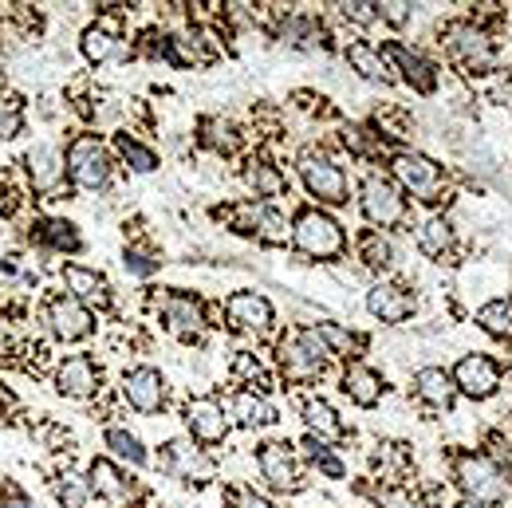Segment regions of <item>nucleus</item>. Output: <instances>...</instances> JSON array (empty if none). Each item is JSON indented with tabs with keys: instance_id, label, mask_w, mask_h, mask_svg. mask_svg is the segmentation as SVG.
<instances>
[{
	"instance_id": "cd10ccee",
	"label": "nucleus",
	"mask_w": 512,
	"mask_h": 508,
	"mask_svg": "<svg viewBox=\"0 0 512 508\" xmlns=\"http://www.w3.org/2000/svg\"><path fill=\"white\" fill-rule=\"evenodd\" d=\"M414 390H418V398H426L430 406H449L453 394H457L453 375H446L442 367H422V371L414 375Z\"/></svg>"
},
{
	"instance_id": "473e14b6",
	"label": "nucleus",
	"mask_w": 512,
	"mask_h": 508,
	"mask_svg": "<svg viewBox=\"0 0 512 508\" xmlns=\"http://www.w3.org/2000/svg\"><path fill=\"white\" fill-rule=\"evenodd\" d=\"M477 323H481L493 339H512V300H489V304L477 312Z\"/></svg>"
},
{
	"instance_id": "39448f33",
	"label": "nucleus",
	"mask_w": 512,
	"mask_h": 508,
	"mask_svg": "<svg viewBox=\"0 0 512 508\" xmlns=\"http://www.w3.org/2000/svg\"><path fill=\"white\" fill-rule=\"evenodd\" d=\"M359 205H363V217L371 225H379V229H390V225H398L406 217V197L383 174H371L359 186Z\"/></svg>"
},
{
	"instance_id": "1a4fd4ad",
	"label": "nucleus",
	"mask_w": 512,
	"mask_h": 508,
	"mask_svg": "<svg viewBox=\"0 0 512 508\" xmlns=\"http://www.w3.org/2000/svg\"><path fill=\"white\" fill-rule=\"evenodd\" d=\"M123 398L138 414H158L166 406V379L154 367H130L123 375Z\"/></svg>"
},
{
	"instance_id": "dca6fc26",
	"label": "nucleus",
	"mask_w": 512,
	"mask_h": 508,
	"mask_svg": "<svg viewBox=\"0 0 512 508\" xmlns=\"http://www.w3.org/2000/svg\"><path fill=\"white\" fill-rule=\"evenodd\" d=\"M225 316L233 327H241V331H268V323H272V304L260 296V292H233L229 300H225Z\"/></svg>"
},
{
	"instance_id": "a211bd4d",
	"label": "nucleus",
	"mask_w": 512,
	"mask_h": 508,
	"mask_svg": "<svg viewBox=\"0 0 512 508\" xmlns=\"http://www.w3.org/2000/svg\"><path fill=\"white\" fill-rule=\"evenodd\" d=\"M162 319H166V327H170L174 335L193 339V335L201 331V323H205V312H201V304H197L193 296L174 292V296H166V304H162Z\"/></svg>"
},
{
	"instance_id": "9b49d317",
	"label": "nucleus",
	"mask_w": 512,
	"mask_h": 508,
	"mask_svg": "<svg viewBox=\"0 0 512 508\" xmlns=\"http://www.w3.org/2000/svg\"><path fill=\"white\" fill-rule=\"evenodd\" d=\"M453 386L469 398H489L497 386H501V371L489 355H465L457 367H453Z\"/></svg>"
},
{
	"instance_id": "6e6552de",
	"label": "nucleus",
	"mask_w": 512,
	"mask_h": 508,
	"mask_svg": "<svg viewBox=\"0 0 512 508\" xmlns=\"http://www.w3.org/2000/svg\"><path fill=\"white\" fill-rule=\"evenodd\" d=\"M48 327H52L56 339L79 343V339H87V335L95 331V312H91L87 304L71 300V296H56V300L48 304Z\"/></svg>"
},
{
	"instance_id": "ddd939ff",
	"label": "nucleus",
	"mask_w": 512,
	"mask_h": 508,
	"mask_svg": "<svg viewBox=\"0 0 512 508\" xmlns=\"http://www.w3.org/2000/svg\"><path fill=\"white\" fill-rule=\"evenodd\" d=\"M99 382H103V375H99L91 355H67L56 367V390L64 398H91L99 390Z\"/></svg>"
},
{
	"instance_id": "7ed1b4c3",
	"label": "nucleus",
	"mask_w": 512,
	"mask_h": 508,
	"mask_svg": "<svg viewBox=\"0 0 512 508\" xmlns=\"http://www.w3.org/2000/svg\"><path fill=\"white\" fill-rule=\"evenodd\" d=\"M67 178L79 186V190H103L111 182V154L107 146L99 142V134H79L71 146H67Z\"/></svg>"
},
{
	"instance_id": "e433bc0d",
	"label": "nucleus",
	"mask_w": 512,
	"mask_h": 508,
	"mask_svg": "<svg viewBox=\"0 0 512 508\" xmlns=\"http://www.w3.org/2000/svg\"><path fill=\"white\" fill-rule=\"evenodd\" d=\"M24 130V99L20 95H0V142L16 138Z\"/></svg>"
},
{
	"instance_id": "7c9ffc66",
	"label": "nucleus",
	"mask_w": 512,
	"mask_h": 508,
	"mask_svg": "<svg viewBox=\"0 0 512 508\" xmlns=\"http://www.w3.org/2000/svg\"><path fill=\"white\" fill-rule=\"evenodd\" d=\"M245 178H249V186L256 190V197H280L284 186H288L284 174H280L272 162H264V158H253V162H249Z\"/></svg>"
},
{
	"instance_id": "37998d69",
	"label": "nucleus",
	"mask_w": 512,
	"mask_h": 508,
	"mask_svg": "<svg viewBox=\"0 0 512 508\" xmlns=\"http://www.w3.org/2000/svg\"><path fill=\"white\" fill-rule=\"evenodd\" d=\"M158 268V260H150L146 253H138V249H127V272L134 276H150Z\"/></svg>"
},
{
	"instance_id": "f8f14e48",
	"label": "nucleus",
	"mask_w": 512,
	"mask_h": 508,
	"mask_svg": "<svg viewBox=\"0 0 512 508\" xmlns=\"http://www.w3.org/2000/svg\"><path fill=\"white\" fill-rule=\"evenodd\" d=\"M186 426H190L193 442H201V445L225 442V434H229L225 406H221L217 398H193L190 406H186Z\"/></svg>"
},
{
	"instance_id": "393cba45",
	"label": "nucleus",
	"mask_w": 512,
	"mask_h": 508,
	"mask_svg": "<svg viewBox=\"0 0 512 508\" xmlns=\"http://www.w3.org/2000/svg\"><path fill=\"white\" fill-rule=\"evenodd\" d=\"M79 52L87 56V64H107V60H115L119 56V36H115V28H107V24H91V28H83V36H79Z\"/></svg>"
},
{
	"instance_id": "4be33fe9",
	"label": "nucleus",
	"mask_w": 512,
	"mask_h": 508,
	"mask_svg": "<svg viewBox=\"0 0 512 508\" xmlns=\"http://www.w3.org/2000/svg\"><path fill=\"white\" fill-rule=\"evenodd\" d=\"M32 241L44 245V249H56V253H79L83 249V237L71 221H56V217H44L32 225Z\"/></svg>"
},
{
	"instance_id": "a878e982",
	"label": "nucleus",
	"mask_w": 512,
	"mask_h": 508,
	"mask_svg": "<svg viewBox=\"0 0 512 508\" xmlns=\"http://www.w3.org/2000/svg\"><path fill=\"white\" fill-rule=\"evenodd\" d=\"M233 418H237L245 430H260V426H272V422H276V406H272L264 394L241 390V394L233 398Z\"/></svg>"
},
{
	"instance_id": "ea45409f",
	"label": "nucleus",
	"mask_w": 512,
	"mask_h": 508,
	"mask_svg": "<svg viewBox=\"0 0 512 508\" xmlns=\"http://www.w3.org/2000/svg\"><path fill=\"white\" fill-rule=\"evenodd\" d=\"M308 457L316 461V469H320V473H327V477H343V461H339V457H335L323 442H316V438L308 442Z\"/></svg>"
},
{
	"instance_id": "c03bdc74",
	"label": "nucleus",
	"mask_w": 512,
	"mask_h": 508,
	"mask_svg": "<svg viewBox=\"0 0 512 508\" xmlns=\"http://www.w3.org/2000/svg\"><path fill=\"white\" fill-rule=\"evenodd\" d=\"M379 16L390 20V24H406L410 20V4H398V0L394 4H379Z\"/></svg>"
},
{
	"instance_id": "a18cd8bd",
	"label": "nucleus",
	"mask_w": 512,
	"mask_h": 508,
	"mask_svg": "<svg viewBox=\"0 0 512 508\" xmlns=\"http://www.w3.org/2000/svg\"><path fill=\"white\" fill-rule=\"evenodd\" d=\"M237 508H276L272 501L256 497V493H237Z\"/></svg>"
},
{
	"instance_id": "72a5a7b5",
	"label": "nucleus",
	"mask_w": 512,
	"mask_h": 508,
	"mask_svg": "<svg viewBox=\"0 0 512 508\" xmlns=\"http://www.w3.org/2000/svg\"><path fill=\"white\" fill-rule=\"evenodd\" d=\"M284 44H292V48H320L323 44V28L312 20V16H288V24H284Z\"/></svg>"
},
{
	"instance_id": "f3484780",
	"label": "nucleus",
	"mask_w": 512,
	"mask_h": 508,
	"mask_svg": "<svg viewBox=\"0 0 512 508\" xmlns=\"http://www.w3.org/2000/svg\"><path fill=\"white\" fill-rule=\"evenodd\" d=\"M367 312L383 323H402V319L414 316V296L398 284H375L367 292Z\"/></svg>"
},
{
	"instance_id": "c756f323",
	"label": "nucleus",
	"mask_w": 512,
	"mask_h": 508,
	"mask_svg": "<svg viewBox=\"0 0 512 508\" xmlns=\"http://www.w3.org/2000/svg\"><path fill=\"white\" fill-rule=\"evenodd\" d=\"M115 150H119V158L127 162L134 174H154L158 170V154L146 142L130 138V134H115Z\"/></svg>"
},
{
	"instance_id": "2f4dec72",
	"label": "nucleus",
	"mask_w": 512,
	"mask_h": 508,
	"mask_svg": "<svg viewBox=\"0 0 512 508\" xmlns=\"http://www.w3.org/2000/svg\"><path fill=\"white\" fill-rule=\"evenodd\" d=\"M52 489H56L60 505H67V508H87V501L95 497V493H91V481H87V477H79V473H71V469L52 481Z\"/></svg>"
},
{
	"instance_id": "423d86ee",
	"label": "nucleus",
	"mask_w": 512,
	"mask_h": 508,
	"mask_svg": "<svg viewBox=\"0 0 512 508\" xmlns=\"http://www.w3.org/2000/svg\"><path fill=\"white\" fill-rule=\"evenodd\" d=\"M300 182L323 205H343L347 193H351L347 190V174L331 158H323V154H304L300 158Z\"/></svg>"
},
{
	"instance_id": "6ab92c4d",
	"label": "nucleus",
	"mask_w": 512,
	"mask_h": 508,
	"mask_svg": "<svg viewBox=\"0 0 512 508\" xmlns=\"http://www.w3.org/2000/svg\"><path fill=\"white\" fill-rule=\"evenodd\" d=\"M162 465L174 473V477H182V481H209L213 477V465L186 442H170L166 445V453H162Z\"/></svg>"
},
{
	"instance_id": "9d476101",
	"label": "nucleus",
	"mask_w": 512,
	"mask_h": 508,
	"mask_svg": "<svg viewBox=\"0 0 512 508\" xmlns=\"http://www.w3.org/2000/svg\"><path fill=\"white\" fill-rule=\"evenodd\" d=\"M24 170H28V182H32L36 193H56L67 178L64 154L56 146H48V142H40V146H32L24 154Z\"/></svg>"
},
{
	"instance_id": "aec40b11",
	"label": "nucleus",
	"mask_w": 512,
	"mask_h": 508,
	"mask_svg": "<svg viewBox=\"0 0 512 508\" xmlns=\"http://www.w3.org/2000/svg\"><path fill=\"white\" fill-rule=\"evenodd\" d=\"M343 390H347V398H351L355 406L371 410V406H379V398H383V379H379V371H371V367H363V363H351L347 375H343Z\"/></svg>"
},
{
	"instance_id": "49530a36",
	"label": "nucleus",
	"mask_w": 512,
	"mask_h": 508,
	"mask_svg": "<svg viewBox=\"0 0 512 508\" xmlns=\"http://www.w3.org/2000/svg\"><path fill=\"white\" fill-rule=\"evenodd\" d=\"M453 508H489V505H481V501H469V497H465L461 505H453Z\"/></svg>"
},
{
	"instance_id": "4468645a",
	"label": "nucleus",
	"mask_w": 512,
	"mask_h": 508,
	"mask_svg": "<svg viewBox=\"0 0 512 508\" xmlns=\"http://www.w3.org/2000/svg\"><path fill=\"white\" fill-rule=\"evenodd\" d=\"M449 48H453V56L469 67V71H489L493 67V44L473 24H453L449 28Z\"/></svg>"
},
{
	"instance_id": "4c0bfd02",
	"label": "nucleus",
	"mask_w": 512,
	"mask_h": 508,
	"mask_svg": "<svg viewBox=\"0 0 512 508\" xmlns=\"http://www.w3.org/2000/svg\"><path fill=\"white\" fill-rule=\"evenodd\" d=\"M359 256H363V264H371V268H390V264H394V249H390V241H386L383 233H367V237L359 241Z\"/></svg>"
},
{
	"instance_id": "0eeeda50",
	"label": "nucleus",
	"mask_w": 512,
	"mask_h": 508,
	"mask_svg": "<svg viewBox=\"0 0 512 508\" xmlns=\"http://www.w3.org/2000/svg\"><path fill=\"white\" fill-rule=\"evenodd\" d=\"M394 178L402 182V190L414 193L418 201H434L442 193V166L430 162L426 154H414V150H402L394 154Z\"/></svg>"
},
{
	"instance_id": "20e7f679",
	"label": "nucleus",
	"mask_w": 512,
	"mask_h": 508,
	"mask_svg": "<svg viewBox=\"0 0 512 508\" xmlns=\"http://www.w3.org/2000/svg\"><path fill=\"white\" fill-rule=\"evenodd\" d=\"M453 473H457V485H461V493H465L469 501H481V505H497V501H505V497H509V485H505L501 469H497L489 457L465 453V457H457Z\"/></svg>"
},
{
	"instance_id": "5701e85b",
	"label": "nucleus",
	"mask_w": 512,
	"mask_h": 508,
	"mask_svg": "<svg viewBox=\"0 0 512 508\" xmlns=\"http://www.w3.org/2000/svg\"><path fill=\"white\" fill-rule=\"evenodd\" d=\"M64 284L71 300H103L107 296V276L87 268V264H64Z\"/></svg>"
},
{
	"instance_id": "412c9836",
	"label": "nucleus",
	"mask_w": 512,
	"mask_h": 508,
	"mask_svg": "<svg viewBox=\"0 0 512 508\" xmlns=\"http://www.w3.org/2000/svg\"><path fill=\"white\" fill-rule=\"evenodd\" d=\"M87 481H91V493H99L103 501H127L130 493H134L127 485V477L119 473V465L107 461V457H95V461H91Z\"/></svg>"
},
{
	"instance_id": "c9c22d12",
	"label": "nucleus",
	"mask_w": 512,
	"mask_h": 508,
	"mask_svg": "<svg viewBox=\"0 0 512 508\" xmlns=\"http://www.w3.org/2000/svg\"><path fill=\"white\" fill-rule=\"evenodd\" d=\"M449 241H453V233H449L446 217H430V221L422 225V233H418V245H422V253H430V256L446 253Z\"/></svg>"
},
{
	"instance_id": "f03ea898",
	"label": "nucleus",
	"mask_w": 512,
	"mask_h": 508,
	"mask_svg": "<svg viewBox=\"0 0 512 508\" xmlns=\"http://www.w3.org/2000/svg\"><path fill=\"white\" fill-rule=\"evenodd\" d=\"M292 241L296 249L316 260H331L347 249V237H343V225L335 217H327L323 209H300L296 213V225H292Z\"/></svg>"
},
{
	"instance_id": "c85d7f7f",
	"label": "nucleus",
	"mask_w": 512,
	"mask_h": 508,
	"mask_svg": "<svg viewBox=\"0 0 512 508\" xmlns=\"http://www.w3.org/2000/svg\"><path fill=\"white\" fill-rule=\"evenodd\" d=\"M347 64L355 67L363 79H371V83H390L394 75H390V64H386L383 52H375L371 44H351L347 48Z\"/></svg>"
},
{
	"instance_id": "f257e3e1",
	"label": "nucleus",
	"mask_w": 512,
	"mask_h": 508,
	"mask_svg": "<svg viewBox=\"0 0 512 508\" xmlns=\"http://www.w3.org/2000/svg\"><path fill=\"white\" fill-rule=\"evenodd\" d=\"M276 359H280V371L292 382H312L323 375V367L331 359V347L323 343L316 327H304V331H292V335L280 339Z\"/></svg>"
},
{
	"instance_id": "79ce46f5",
	"label": "nucleus",
	"mask_w": 512,
	"mask_h": 508,
	"mask_svg": "<svg viewBox=\"0 0 512 508\" xmlns=\"http://www.w3.org/2000/svg\"><path fill=\"white\" fill-rule=\"evenodd\" d=\"M339 8H343L347 20H355V24H363V28L379 20V4H363V0H355V4H339Z\"/></svg>"
},
{
	"instance_id": "f704fd0d",
	"label": "nucleus",
	"mask_w": 512,
	"mask_h": 508,
	"mask_svg": "<svg viewBox=\"0 0 512 508\" xmlns=\"http://www.w3.org/2000/svg\"><path fill=\"white\" fill-rule=\"evenodd\" d=\"M103 442H107V449H111L115 457H123V461H130V465H146V461H150L146 449H142V442H138L130 430H123V426H111V430L103 434Z\"/></svg>"
},
{
	"instance_id": "58836bf2",
	"label": "nucleus",
	"mask_w": 512,
	"mask_h": 508,
	"mask_svg": "<svg viewBox=\"0 0 512 508\" xmlns=\"http://www.w3.org/2000/svg\"><path fill=\"white\" fill-rule=\"evenodd\" d=\"M256 237H264L268 245H284V241H288V225H284V217H280L276 209H268V205H264L260 225H256Z\"/></svg>"
},
{
	"instance_id": "bb28decb",
	"label": "nucleus",
	"mask_w": 512,
	"mask_h": 508,
	"mask_svg": "<svg viewBox=\"0 0 512 508\" xmlns=\"http://www.w3.org/2000/svg\"><path fill=\"white\" fill-rule=\"evenodd\" d=\"M304 426L312 430L316 442H339L343 438V422H339V414L323 398H308L304 402Z\"/></svg>"
},
{
	"instance_id": "2eb2a0df",
	"label": "nucleus",
	"mask_w": 512,
	"mask_h": 508,
	"mask_svg": "<svg viewBox=\"0 0 512 508\" xmlns=\"http://www.w3.org/2000/svg\"><path fill=\"white\" fill-rule=\"evenodd\" d=\"M256 465H260V473H264V481L272 485V489H296L300 481V473H296V453H292V445L284 442H264L260 445V453H256Z\"/></svg>"
},
{
	"instance_id": "b1692460",
	"label": "nucleus",
	"mask_w": 512,
	"mask_h": 508,
	"mask_svg": "<svg viewBox=\"0 0 512 508\" xmlns=\"http://www.w3.org/2000/svg\"><path fill=\"white\" fill-rule=\"evenodd\" d=\"M386 56L394 60V64L402 67V75H406V83H414L418 91H434V67L426 56H418V52H410L406 44H386Z\"/></svg>"
},
{
	"instance_id": "a19ab883",
	"label": "nucleus",
	"mask_w": 512,
	"mask_h": 508,
	"mask_svg": "<svg viewBox=\"0 0 512 508\" xmlns=\"http://www.w3.org/2000/svg\"><path fill=\"white\" fill-rule=\"evenodd\" d=\"M0 508H40L20 485H12L8 477H0Z\"/></svg>"
}]
</instances>
